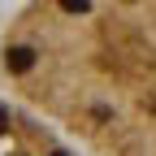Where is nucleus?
I'll use <instances>...</instances> for the list:
<instances>
[{
  "instance_id": "7ed1b4c3",
  "label": "nucleus",
  "mask_w": 156,
  "mask_h": 156,
  "mask_svg": "<svg viewBox=\"0 0 156 156\" xmlns=\"http://www.w3.org/2000/svg\"><path fill=\"white\" fill-rule=\"evenodd\" d=\"M52 156H65V152H52Z\"/></svg>"
},
{
  "instance_id": "f03ea898",
  "label": "nucleus",
  "mask_w": 156,
  "mask_h": 156,
  "mask_svg": "<svg viewBox=\"0 0 156 156\" xmlns=\"http://www.w3.org/2000/svg\"><path fill=\"white\" fill-rule=\"evenodd\" d=\"M65 13H87V0H61Z\"/></svg>"
},
{
  "instance_id": "f257e3e1",
  "label": "nucleus",
  "mask_w": 156,
  "mask_h": 156,
  "mask_svg": "<svg viewBox=\"0 0 156 156\" xmlns=\"http://www.w3.org/2000/svg\"><path fill=\"white\" fill-rule=\"evenodd\" d=\"M5 61H9V69H13V74H26V69L35 65V52H30V48H9Z\"/></svg>"
}]
</instances>
